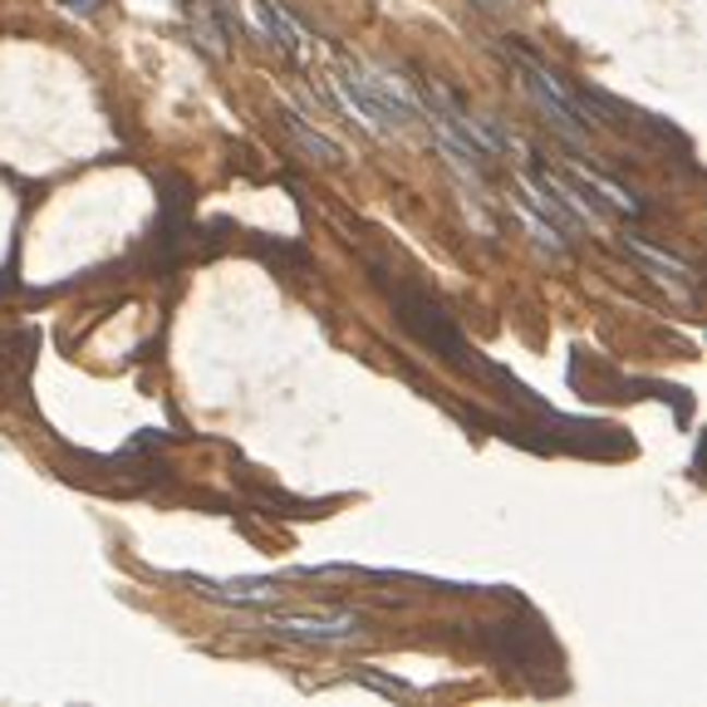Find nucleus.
Listing matches in <instances>:
<instances>
[{"instance_id":"nucleus-11","label":"nucleus","mask_w":707,"mask_h":707,"mask_svg":"<svg viewBox=\"0 0 707 707\" xmlns=\"http://www.w3.org/2000/svg\"><path fill=\"white\" fill-rule=\"evenodd\" d=\"M153 442H163V432H157V428H143L133 442H128V447H153Z\"/></svg>"},{"instance_id":"nucleus-4","label":"nucleus","mask_w":707,"mask_h":707,"mask_svg":"<svg viewBox=\"0 0 707 707\" xmlns=\"http://www.w3.org/2000/svg\"><path fill=\"white\" fill-rule=\"evenodd\" d=\"M516 69H520V84H526V94L536 98V108L546 118H555V128L565 137H589L595 133V113H589L585 104L575 98V88L565 84V79H555L550 69H540L536 59H526V55H516Z\"/></svg>"},{"instance_id":"nucleus-3","label":"nucleus","mask_w":707,"mask_h":707,"mask_svg":"<svg viewBox=\"0 0 707 707\" xmlns=\"http://www.w3.org/2000/svg\"><path fill=\"white\" fill-rule=\"evenodd\" d=\"M255 628L271 638H285V644H320V648H334V644H354V638H363L369 628H363L359 614H349V609H314V614H261L255 619Z\"/></svg>"},{"instance_id":"nucleus-2","label":"nucleus","mask_w":707,"mask_h":707,"mask_svg":"<svg viewBox=\"0 0 707 707\" xmlns=\"http://www.w3.org/2000/svg\"><path fill=\"white\" fill-rule=\"evenodd\" d=\"M334 84H339L344 104L354 108V118H359L369 133H398V128H408L412 118H418L412 94L403 84H393V74H379V69L354 64L349 74H339Z\"/></svg>"},{"instance_id":"nucleus-6","label":"nucleus","mask_w":707,"mask_h":707,"mask_svg":"<svg viewBox=\"0 0 707 707\" xmlns=\"http://www.w3.org/2000/svg\"><path fill=\"white\" fill-rule=\"evenodd\" d=\"M520 202H526V206H536V212H540V221H546V226H555L560 236H579V231H585V216H575V212H570V206L560 202V196L550 192V187L540 182V177H536V182H520Z\"/></svg>"},{"instance_id":"nucleus-10","label":"nucleus","mask_w":707,"mask_h":707,"mask_svg":"<svg viewBox=\"0 0 707 707\" xmlns=\"http://www.w3.org/2000/svg\"><path fill=\"white\" fill-rule=\"evenodd\" d=\"M64 10H74V15H98L104 10V0H59Z\"/></svg>"},{"instance_id":"nucleus-5","label":"nucleus","mask_w":707,"mask_h":707,"mask_svg":"<svg viewBox=\"0 0 707 707\" xmlns=\"http://www.w3.org/2000/svg\"><path fill=\"white\" fill-rule=\"evenodd\" d=\"M187 589H196L212 604H236V609H265L280 599L275 579H206V575H177Z\"/></svg>"},{"instance_id":"nucleus-7","label":"nucleus","mask_w":707,"mask_h":707,"mask_svg":"<svg viewBox=\"0 0 707 707\" xmlns=\"http://www.w3.org/2000/svg\"><path fill=\"white\" fill-rule=\"evenodd\" d=\"M280 128L295 137V147H300L304 157H314L320 167H339L344 163V147L334 143V137H324L320 128H304V118L290 113V108H280Z\"/></svg>"},{"instance_id":"nucleus-1","label":"nucleus","mask_w":707,"mask_h":707,"mask_svg":"<svg viewBox=\"0 0 707 707\" xmlns=\"http://www.w3.org/2000/svg\"><path fill=\"white\" fill-rule=\"evenodd\" d=\"M373 280H379V290L388 295V304H393V314H398V324L422 344V349H432L438 359H447L452 369L491 373V379L501 373L496 363H487L467 339H462L457 320L447 314V304H442L438 295H428L422 285H412V280H393V271H383V265H373Z\"/></svg>"},{"instance_id":"nucleus-9","label":"nucleus","mask_w":707,"mask_h":707,"mask_svg":"<svg viewBox=\"0 0 707 707\" xmlns=\"http://www.w3.org/2000/svg\"><path fill=\"white\" fill-rule=\"evenodd\" d=\"M619 245H624V255H634L638 265H648V271H654V275H663V280L693 285V265H687V261H678V255L654 251V245H648V241H628V236H624V241H619Z\"/></svg>"},{"instance_id":"nucleus-8","label":"nucleus","mask_w":707,"mask_h":707,"mask_svg":"<svg viewBox=\"0 0 707 707\" xmlns=\"http://www.w3.org/2000/svg\"><path fill=\"white\" fill-rule=\"evenodd\" d=\"M255 25L265 29V39H271L280 55H290V59H300V39H304V29L295 25L290 15H285L275 0H255Z\"/></svg>"}]
</instances>
